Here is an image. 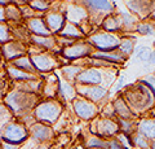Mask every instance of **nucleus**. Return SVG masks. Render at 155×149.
<instances>
[{"mask_svg": "<svg viewBox=\"0 0 155 149\" xmlns=\"http://www.w3.org/2000/svg\"><path fill=\"white\" fill-rule=\"evenodd\" d=\"M76 93L89 101L98 104L110 96L109 90L104 86H78L75 84Z\"/></svg>", "mask_w": 155, "mask_h": 149, "instance_id": "ddd939ff", "label": "nucleus"}, {"mask_svg": "<svg viewBox=\"0 0 155 149\" xmlns=\"http://www.w3.org/2000/svg\"><path fill=\"white\" fill-rule=\"evenodd\" d=\"M120 95L136 117L146 112H151L155 107V95L140 80L124 87V91Z\"/></svg>", "mask_w": 155, "mask_h": 149, "instance_id": "f257e3e1", "label": "nucleus"}, {"mask_svg": "<svg viewBox=\"0 0 155 149\" xmlns=\"http://www.w3.org/2000/svg\"><path fill=\"white\" fill-rule=\"evenodd\" d=\"M11 40H13V38L8 22H0V47Z\"/></svg>", "mask_w": 155, "mask_h": 149, "instance_id": "ea45409f", "label": "nucleus"}, {"mask_svg": "<svg viewBox=\"0 0 155 149\" xmlns=\"http://www.w3.org/2000/svg\"><path fill=\"white\" fill-rule=\"evenodd\" d=\"M137 132H140L149 140H155V117H143L137 122Z\"/></svg>", "mask_w": 155, "mask_h": 149, "instance_id": "a878e982", "label": "nucleus"}, {"mask_svg": "<svg viewBox=\"0 0 155 149\" xmlns=\"http://www.w3.org/2000/svg\"><path fill=\"white\" fill-rule=\"evenodd\" d=\"M154 47H155V43H154Z\"/></svg>", "mask_w": 155, "mask_h": 149, "instance_id": "052dcab7", "label": "nucleus"}, {"mask_svg": "<svg viewBox=\"0 0 155 149\" xmlns=\"http://www.w3.org/2000/svg\"><path fill=\"white\" fill-rule=\"evenodd\" d=\"M109 149H125V148L118 140H116L115 137H113V139H110L109 140Z\"/></svg>", "mask_w": 155, "mask_h": 149, "instance_id": "de8ad7c7", "label": "nucleus"}, {"mask_svg": "<svg viewBox=\"0 0 155 149\" xmlns=\"http://www.w3.org/2000/svg\"><path fill=\"white\" fill-rule=\"evenodd\" d=\"M0 52H2V56L5 61V64H8V62H12L18 57L27 55L28 46L18 40H11L0 47Z\"/></svg>", "mask_w": 155, "mask_h": 149, "instance_id": "4468645a", "label": "nucleus"}, {"mask_svg": "<svg viewBox=\"0 0 155 149\" xmlns=\"http://www.w3.org/2000/svg\"><path fill=\"white\" fill-rule=\"evenodd\" d=\"M128 12L140 21H147L155 9V0H124Z\"/></svg>", "mask_w": 155, "mask_h": 149, "instance_id": "9b49d317", "label": "nucleus"}, {"mask_svg": "<svg viewBox=\"0 0 155 149\" xmlns=\"http://www.w3.org/2000/svg\"><path fill=\"white\" fill-rule=\"evenodd\" d=\"M39 101H40L39 95L26 92V91L18 88L9 90L3 100V103L7 105V108L17 118H22L32 114V110Z\"/></svg>", "mask_w": 155, "mask_h": 149, "instance_id": "f03ea898", "label": "nucleus"}, {"mask_svg": "<svg viewBox=\"0 0 155 149\" xmlns=\"http://www.w3.org/2000/svg\"><path fill=\"white\" fill-rule=\"evenodd\" d=\"M28 5L32 11H35L39 14H44L52 8V4L45 2V0H32V2L28 3Z\"/></svg>", "mask_w": 155, "mask_h": 149, "instance_id": "4c0bfd02", "label": "nucleus"}, {"mask_svg": "<svg viewBox=\"0 0 155 149\" xmlns=\"http://www.w3.org/2000/svg\"><path fill=\"white\" fill-rule=\"evenodd\" d=\"M116 122L119 124L120 132L127 134V135H133L137 131V122L134 119H120L116 118Z\"/></svg>", "mask_w": 155, "mask_h": 149, "instance_id": "473e14b6", "label": "nucleus"}, {"mask_svg": "<svg viewBox=\"0 0 155 149\" xmlns=\"http://www.w3.org/2000/svg\"><path fill=\"white\" fill-rule=\"evenodd\" d=\"M151 51L153 49H150V47H147V46H136L133 55L136 57V60H140L141 62H146Z\"/></svg>", "mask_w": 155, "mask_h": 149, "instance_id": "58836bf2", "label": "nucleus"}, {"mask_svg": "<svg viewBox=\"0 0 155 149\" xmlns=\"http://www.w3.org/2000/svg\"><path fill=\"white\" fill-rule=\"evenodd\" d=\"M91 57H93V59H96V60H102V61H106V62H110V64H114V65H122L128 60L127 57L123 56L118 49L111 51V52L94 51Z\"/></svg>", "mask_w": 155, "mask_h": 149, "instance_id": "393cba45", "label": "nucleus"}, {"mask_svg": "<svg viewBox=\"0 0 155 149\" xmlns=\"http://www.w3.org/2000/svg\"><path fill=\"white\" fill-rule=\"evenodd\" d=\"M36 51L28 49V56L31 57V61L34 64V68L36 69L39 74H51L56 69L61 68L62 64L58 60V55L53 53V52H47V51H40L35 47Z\"/></svg>", "mask_w": 155, "mask_h": 149, "instance_id": "39448f33", "label": "nucleus"}, {"mask_svg": "<svg viewBox=\"0 0 155 149\" xmlns=\"http://www.w3.org/2000/svg\"><path fill=\"white\" fill-rule=\"evenodd\" d=\"M64 112V105L61 100L58 99H44L40 100L38 105L32 110V117L35 118L36 122L49 124L52 126L53 123L58 121Z\"/></svg>", "mask_w": 155, "mask_h": 149, "instance_id": "7ed1b4c3", "label": "nucleus"}, {"mask_svg": "<svg viewBox=\"0 0 155 149\" xmlns=\"http://www.w3.org/2000/svg\"><path fill=\"white\" fill-rule=\"evenodd\" d=\"M4 66H5V61H4L3 56H2V52H0V73L4 71Z\"/></svg>", "mask_w": 155, "mask_h": 149, "instance_id": "3c124183", "label": "nucleus"}, {"mask_svg": "<svg viewBox=\"0 0 155 149\" xmlns=\"http://www.w3.org/2000/svg\"><path fill=\"white\" fill-rule=\"evenodd\" d=\"M4 71L8 76V79L13 82V83H25V82H28V80H35V79H39L40 76L36 75V74H30V73H26L23 70H19L17 69L16 66H13L12 64H5L4 66Z\"/></svg>", "mask_w": 155, "mask_h": 149, "instance_id": "6ab92c4d", "label": "nucleus"}, {"mask_svg": "<svg viewBox=\"0 0 155 149\" xmlns=\"http://www.w3.org/2000/svg\"><path fill=\"white\" fill-rule=\"evenodd\" d=\"M44 21L47 23L49 31L52 32V35H57L62 29H64L66 23V16L65 11L60 8H51L47 13H44Z\"/></svg>", "mask_w": 155, "mask_h": 149, "instance_id": "2eb2a0df", "label": "nucleus"}, {"mask_svg": "<svg viewBox=\"0 0 155 149\" xmlns=\"http://www.w3.org/2000/svg\"><path fill=\"white\" fill-rule=\"evenodd\" d=\"M101 117H105V118H111V119H115V112H114V107H113V103H109L105 105V108L102 109L101 112Z\"/></svg>", "mask_w": 155, "mask_h": 149, "instance_id": "c03bdc74", "label": "nucleus"}, {"mask_svg": "<svg viewBox=\"0 0 155 149\" xmlns=\"http://www.w3.org/2000/svg\"><path fill=\"white\" fill-rule=\"evenodd\" d=\"M138 80L141 82V83H143L147 88L151 90V92L155 95V71H154V73H151V74L145 75L143 78L138 79Z\"/></svg>", "mask_w": 155, "mask_h": 149, "instance_id": "37998d69", "label": "nucleus"}, {"mask_svg": "<svg viewBox=\"0 0 155 149\" xmlns=\"http://www.w3.org/2000/svg\"><path fill=\"white\" fill-rule=\"evenodd\" d=\"M88 40L96 51L98 52H111L118 49V47L122 40V35L119 34H111V32L104 30H96L91 35L87 36Z\"/></svg>", "mask_w": 155, "mask_h": 149, "instance_id": "423d86ee", "label": "nucleus"}, {"mask_svg": "<svg viewBox=\"0 0 155 149\" xmlns=\"http://www.w3.org/2000/svg\"><path fill=\"white\" fill-rule=\"evenodd\" d=\"M151 115H153V117H155V107L151 109Z\"/></svg>", "mask_w": 155, "mask_h": 149, "instance_id": "4d7b16f0", "label": "nucleus"}, {"mask_svg": "<svg viewBox=\"0 0 155 149\" xmlns=\"http://www.w3.org/2000/svg\"><path fill=\"white\" fill-rule=\"evenodd\" d=\"M125 87V75H119V78L116 79V83H115V87H114V91L115 92H120L123 91Z\"/></svg>", "mask_w": 155, "mask_h": 149, "instance_id": "a18cd8bd", "label": "nucleus"}, {"mask_svg": "<svg viewBox=\"0 0 155 149\" xmlns=\"http://www.w3.org/2000/svg\"><path fill=\"white\" fill-rule=\"evenodd\" d=\"M11 3V0H0V7H7Z\"/></svg>", "mask_w": 155, "mask_h": 149, "instance_id": "603ef678", "label": "nucleus"}, {"mask_svg": "<svg viewBox=\"0 0 155 149\" xmlns=\"http://www.w3.org/2000/svg\"><path fill=\"white\" fill-rule=\"evenodd\" d=\"M149 21H155V9L153 11V13L150 14V17H149Z\"/></svg>", "mask_w": 155, "mask_h": 149, "instance_id": "5fc2aeb1", "label": "nucleus"}, {"mask_svg": "<svg viewBox=\"0 0 155 149\" xmlns=\"http://www.w3.org/2000/svg\"><path fill=\"white\" fill-rule=\"evenodd\" d=\"M18 144H13V143H9V141H5V140H2L0 141V148L2 149H19Z\"/></svg>", "mask_w": 155, "mask_h": 149, "instance_id": "49530a36", "label": "nucleus"}, {"mask_svg": "<svg viewBox=\"0 0 155 149\" xmlns=\"http://www.w3.org/2000/svg\"><path fill=\"white\" fill-rule=\"evenodd\" d=\"M85 145L88 149H109V140L98 137L96 135H92L88 140H87Z\"/></svg>", "mask_w": 155, "mask_h": 149, "instance_id": "72a5a7b5", "label": "nucleus"}, {"mask_svg": "<svg viewBox=\"0 0 155 149\" xmlns=\"http://www.w3.org/2000/svg\"><path fill=\"white\" fill-rule=\"evenodd\" d=\"M58 88H60V78L54 73H51L48 76L43 78V88L41 95L45 99H57Z\"/></svg>", "mask_w": 155, "mask_h": 149, "instance_id": "412c9836", "label": "nucleus"}, {"mask_svg": "<svg viewBox=\"0 0 155 149\" xmlns=\"http://www.w3.org/2000/svg\"><path fill=\"white\" fill-rule=\"evenodd\" d=\"M71 105H72V109H74L75 114L80 119H83V121H93L96 117L100 115L98 105L84 97H81L79 95L71 101Z\"/></svg>", "mask_w": 155, "mask_h": 149, "instance_id": "9d476101", "label": "nucleus"}, {"mask_svg": "<svg viewBox=\"0 0 155 149\" xmlns=\"http://www.w3.org/2000/svg\"><path fill=\"white\" fill-rule=\"evenodd\" d=\"M105 69L93 68V66H88L84 68L76 76L75 84L78 86H102L105 80Z\"/></svg>", "mask_w": 155, "mask_h": 149, "instance_id": "f8f14e48", "label": "nucleus"}, {"mask_svg": "<svg viewBox=\"0 0 155 149\" xmlns=\"http://www.w3.org/2000/svg\"><path fill=\"white\" fill-rule=\"evenodd\" d=\"M8 64H12L13 66H16L17 69L23 70V71H26V73L39 75L36 69L34 68V64H32V61H31V57L28 56V55L21 56V57H18V59H16V60L12 61V62H8Z\"/></svg>", "mask_w": 155, "mask_h": 149, "instance_id": "c756f323", "label": "nucleus"}, {"mask_svg": "<svg viewBox=\"0 0 155 149\" xmlns=\"http://www.w3.org/2000/svg\"><path fill=\"white\" fill-rule=\"evenodd\" d=\"M30 43L31 46L36 47L40 51H47V52H53L56 55H60V47L57 44L56 35H49V36H38V35H31L30 36Z\"/></svg>", "mask_w": 155, "mask_h": 149, "instance_id": "a211bd4d", "label": "nucleus"}, {"mask_svg": "<svg viewBox=\"0 0 155 149\" xmlns=\"http://www.w3.org/2000/svg\"><path fill=\"white\" fill-rule=\"evenodd\" d=\"M0 22H7V20H5V7H0Z\"/></svg>", "mask_w": 155, "mask_h": 149, "instance_id": "8fccbe9b", "label": "nucleus"}, {"mask_svg": "<svg viewBox=\"0 0 155 149\" xmlns=\"http://www.w3.org/2000/svg\"><path fill=\"white\" fill-rule=\"evenodd\" d=\"M96 49L91 43L84 39V40H78L75 43H72L71 46H67L65 48H62L60 55L62 56L67 62H75L78 60H84L87 57H91Z\"/></svg>", "mask_w": 155, "mask_h": 149, "instance_id": "0eeeda50", "label": "nucleus"}, {"mask_svg": "<svg viewBox=\"0 0 155 149\" xmlns=\"http://www.w3.org/2000/svg\"><path fill=\"white\" fill-rule=\"evenodd\" d=\"M25 26L27 27V30L30 31L31 35H38V36H49L52 35V32L49 31L47 23L44 21V17H32L28 20L23 21Z\"/></svg>", "mask_w": 155, "mask_h": 149, "instance_id": "aec40b11", "label": "nucleus"}, {"mask_svg": "<svg viewBox=\"0 0 155 149\" xmlns=\"http://www.w3.org/2000/svg\"><path fill=\"white\" fill-rule=\"evenodd\" d=\"M136 48V38L133 36H122L120 44L118 47V51L128 59L129 56L133 55V51Z\"/></svg>", "mask_w": 155, "mask_h": 149, "instance_id": "2f4dec72", "label": "nucleus"}, {"mask_svg": "<svg viewBox=\"0 0 155 149\" xmlns=\"http://www.w3.org/2000/svg\"><path fill=\"white\" fill-rule=\"evenodd\" d=\"M5 20L8 23H22L23 17L21 13V9L18 5L13 3H9L5 7Z\"/></svg>", "mask_w": 155, "mask_h": 149, "instance_id": "7c9ffc66", "label": "nucleus"}, {"mask_svg": "<svg viewBox=\"0 0 155 149\" xmlns=\"http://www.w3.org/2000/svg\"><path fill=\"white\" fill-rule=\"evenodd\" d=\"M119 14L120 18H122V32L129 34L132 31H136V26L140 22L138 18H136L129 12H119Z\"/></svg>", "mask_w": 155, "mask_h": 149, "instance_id": "c85d7f7f", "label": "nucleus"}, {"mask_svg": "<svg viewBox=\"0 0 155 149\" xmlns=\"http://www.w3.org/2000/svg\"><path fill=\"white\" fill-rule=\"evenodd\" d=\"M115 139L118 140L125 149H132L133 148V144H132V137L130 135H127V134H123V132H119L118 135L115 136Z\"/></svg>", "mask_w": 155, "mask_h": 149, "instance_id": "79ce46f5", "label": "nucleus"}, {"mask_svg": "<svg viewBox=\"0 0 155 149\" xmlns=\"http://www.w3.org/2000/svg\"><path fill=\"white\" fill-rule=\"evenodd\" d=\"M28 134L34 140L40 144H45L47 141H51L54 137V131H53L52 126L40 122H34L28 127Z\"/></svg>", "mask_w": 155, "mask_h": 149, "instance_id": "f3484780", "label": "nucleus"}, {"mask_svg": "<svg viewBox=\"0 0 155 149\" xmlns=\"http://www.w3.org/2000/svg\"><path fill=\"white\" fill-rule=\"evenodd\" d=\"M14 119V115L12 112L7 108V105L4 103H0V131L4 126H7L9 122H12Z\"/></svg>", "mask_w": 155, "mask_h": 149, "instance_id": "e433bc0d", "label": "nucleus"}, {"mask_svg": "<svg viewBox=\"0 0 155 149\" xmlns=\"http://www.w3.org/2000/svg\"><path fill=\"white\" fill-rule=\"evenodd\" d=\"M78 96L75 84L66 82L65 79L60 80V88H58V97L61 99V101H72Z\"/></svg>", "mask_w": 155, "mask_h": 149, "instance_id": "bb28decb", "label": "nucleus"}, {"mask_svg": "<svg viewBox=\"0 0 155 149\" xmlns=\"http://www.w3.org/2000/svg\"><path fill=\"white\" fill-rule=\"evenodd\" d=\"M136 32L142 36H149V35H155V29L153 23L147 21H140L136 26Z\"/></svg>", "mask_w": 155, "mask_h": 149, "instance_id": "c9c22d12", "label": "nucleus"}, {"mask_svg": "<svg viewBox=\"0 0 155 149\" xmlns=\"http://www.w3.org/2000/svg\"><path fill=\"white\" fill-rule=\"evenodd\" d=\"M83 69H84L83 66H80L78 64H74V62H71V64H69V65H62L60 68L64 79L66 82H70V83H72V84H75L76 76L79 75V73Z\"/></svg>", "mask_w": 155, "mask_h": 149, "instance_id": "cd10ccee", "label": "nucleus"}, {"mask_svg": "<svg viewBox=\"0 0 155 149\" xmlns=\"http://www.w3.org/2000/svg\"><path fill=\"white\" fill-rule=\"evenodd\" d=\"M150 22L153 23V26H154V29H155V21H150Z\"/></svg>", "mask_w": 155, "mask_h": 149, "instance_id": "bf43d9fd", "label": "nucleus"}, {"mask_svg": "<svg viewBox=\"0 0 155 149\" xmlns=\"http://www.w3.org/2000/svg\"><path fill=\"white\" fill-rule=\"evenodd\" d=\"M45 2H48L49 4H52V5H53V4H54V3H60L61 0H45Z\"/></svg>", "mask_w": 155, "mask_h": 149, "instance_id": "6e6d98bb", "label": "nucleus"}, {"mask_svg": "<svg viewBox=\"0 0 155 149\" xmlns=\"http://www.w3.org/2000/svg\"><path fill=\"white\" fill-rule=\"evenodd\" d=\"M8 76L5 74V71H3V73H0V101H3L4 97H5V95L8 92V83H9Z\"/></svg>", "mask_w": 155, "mask_h": 149, "instance_id": "a19ab883", "label": "nucleus"}, {"mask_svg": "<svg viewBox=\"0 0 155 149\" xmlns=\"http://www.w3.org/2000/svg\"><path fill=\"white\" fill-rule=\"evenodd\" d=\"M28 136H30L28 127L25 126L22 122L17 121V119H13L12 122H9L7 126L2 128V140L18 144V145L26 141Z\"/></svg>", "mask_w": 155, "mask_h": 149, "instance_id": "1a4fd4ad", "label": "nucleus"}, {"mask_svg": "<svg viewBox=\"0 0 155 149\" xmlns=\"http://www.w3.org/2000/svg\"><path fill=\"white\" fill-rule=\"evenodd\" d=\"M35 149H51L49 145H47V144H40V145H38Z\"/></svg>", "mask_w": 155, "mask_h": 149, "instance_id": "864d4df0", "label": "nucleus"}, {"mask_svg": "<svg viewBox=\"0 0 155 149\" xmlns=\"http://www.w3.org/2000/svg\"><path fill=\"white\" fill-rule=\"evenodd\" d=\"M65 16H66V21L75 23L78 26H81L87 21H89L88 12L80 3L67 4L65 8Z\"/></svg>", "mask_w": 155, "mask_h": 149, "instance_id": "dca6fc26", "label": "nucleus"}, {"mask_svg": "<svg viewBox=\"0 0 155 149\" xmlns=\"http://www.w3.org/2000/svg\"><path fill=\"white\" fill-rule=\"evenodd\" d=\"M146 64L150 65V66H155V49H153L151 52H150V56H149V59L146 61Z\"/></svg>", "mask_w": 155, "mask_h": 149, "instance_id": "09e8293b", "label": "nucleus"}, {"mask_svg": "<svg viewBox=\"0 0 155 149\" xmlns=\"http://www.w3.org/2000/svg\"><path fill=\"white\" fill-rule=\"evenodd\" d=\"M151 149H155V140L151 141Z\"/></svg>", "mask_w": 155, "mask_h": 149, "instance_id": "13d9d810", "label": "nucleus"}, {"mask_svg": "<svg viewBox=\"0 0 155 149\" xmlns=\"http://www.w3.org/2000/svg\"><path fill=\"white\" fill-rule=\"evenodd\" d=\"M113 107H114L116 118H120V119H134L136 118V115L133 114V112L130 110L128 104L125 103V100L123 99V96L120 93L114 99Z\"/></svg>", "mask_w": 155, "mask_h": 149, "instance_id": "b1692460", "label": "nucleus"}, {"mask_svg": "<svg viewBox=\"0 0 155 149\" xmlns=\"http://www.w3.org/2000/svg\"><path fill=\"white\" fill-rule=\"evenodd\" d=\"M119 132H120V130H119L118 122H116V118L111 119V118H105V117L98 115V117H96L93 119V122L91 124L92 135L106 139V140H110V139L115 137Z\"/></svg>", "mask_w": 155, "mask_h": 149, "instance_id": "6e6552de", "label": "nucleus"}, {"mask_svg": "<svg viewBox=\"0 0 155 149\" xmlns=\"http://www.w3.org/2000/svg\"><path fill=\"white\" fill-rule=\"evenodd\" d=\"M88 12L89 22L96 26H100L104 18L115 12V4L111 0H80L79 2Z\"/></svg>", "mask_w": 155, "mask_h": 149, "instance_id": "20e7f679", "label": "nucleus"}, {"mask_svg": "<svg viewBox=\"0 0 155 149\" xmlns=\"http://www.w3.org/2000/svg\"><path fill=\"white\" fill-rule=\"evenodd\" d=\"M57 35L61 36V38H66V39L74 40V42L87 39V35L83 32L81 27L75 25V23H72V22H69V21H66L64 29H62Z\"/></svg>", "mask_w": 155, "mask_h": 149, "instance_id": "5701e85b", "label": "nucleus"}, {"mask_svg": "<svg viewBox=\"0 0 155 149\" xmlns=\"http://www.w3.org/2000/svg\"><path fill=\"white\" fill-rule=\"evenodd\" d=\"M130 137H132L133 147L138 149H151V140H149L147 137H145L140 132L136 131L133 135H130Z\"/></svg>", "mask_w": 155, "mask_h": 149, "instance_id": "f704fd0d", "label": "nucleus"}, {"mask_svg": "<svg viewBox=\"0 0 155 149\" xmlns=\"http://www.w3.org/2000/svg\"><path fill=\"white\" fill-rule=\"evenodd\" d=\"M101 30L111 32V34H119L122 32V18H120L119 12H114L106 16L104 21L101 22Z\"/></svg>", "mask_w": 155, "mask_h": 149, "instance_id": "4be33fe9", "label": "nucleus"}]
</instances>
